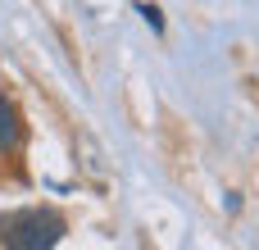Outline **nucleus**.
Instances as JSON below:
<instances>
[{"label":"nucleus","mask_w":259,"mask_h":250,"mask_svg":"<svg viewBox=\"0 0 259 250\" xmlns=\"http://www.w3.org/2000/svg\"><path fill=\"white\" fill-rule=\"evenodd\" d=\"M68 223L55 210H14L0 214V246L9 250H50L64 241Z\"/></svg>","instance_id":"nucleus-1"},{"label":"nucleus","mask_w":259,"mask_h":250,"mask_svg":"<svg viewBox=\"0 0 259 250\" xmlns=\"http://www.w3.org/2000/svg\"><path fill=\"white\" fill-rule=\"evenodd\" d=\"M14 141H18V114L9 100H0V150H9Z\"/></svg>","instance_id":"nucleus-2"},{"label":"nucleus","mask_w":259,"mask_h":250,"mask_svg":"<svg viewBox=\"0 0 259 250\" xmlns=\"http://www.w3.org/2000/svg\"><path fill=\"white\" fill-rule=\"evenodd\" d=\"M141 14H146V23H150V27H155V32H159V27H164V18H159V9H155V5H141Z\"/></svg>","instance_id":"nucleus-3"}]
</instances>
